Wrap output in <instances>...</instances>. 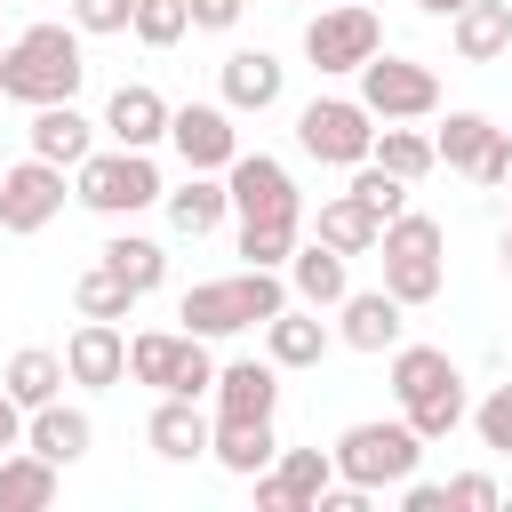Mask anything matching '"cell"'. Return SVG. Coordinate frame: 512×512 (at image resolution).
<instances>
[{
    "mask_svg": "<svg viewBox=\"0 0 512 512\" xmlns=\"http://www.w3.org/2000/svg\"><path fill=\"white\" fill-rule=\"evenodd\" d=\"M296 304V288H288V272H272V264H240L232 280H192L184 296H176V328H192V336H240V328H264L272 312H288Z\"/></svg>",
    "mask_w": 512,
    "mask_h": 512,
    "instance_id": "obj_1",
    "label": "cell"
},
{
    "mask_svg": "<svg viewBox=\"0 0 512 512\" xmlns=\"http://www.w3.org/2000/svg\"><path fill=\"white\" fill-rule=\"evenodd\" d=\"M80 80H88L80 24H24L0 56V96L8 104H72Z\"/></svg>",
    "mask_w": 512,
    "mask_h": 512,
    "instance_id": "obj_2",
    "label": "cell"
},
{
    "mask_svg": "<svg viewBox=\"0 0 512 512\" xmlns=\"http://www.w3.org/2000/svg\"><path fill=\"white\" fill-rule=\"evenodd\" d=\"M392 400H400V416L424 432V448L432 440H448L456 424H472V400H464V368L440 352V344H392Z\"/></svg>",
    "mask_w": 512,
    "mask_h": 512,
    "instance_id": "obj_3",
    "label": "cell"
},
{
    "mask_svg": "<svg viewBox=\"0 0 512 512\" xmlns=\"http://www.w3.org/2000/svg\"><path fill=\"white\" fill-rule=\"evenodd\" d=\"M336 480H352V488H368V496H384V488H400L416 464H424V432L408 424V416H360V424H344L336 432Z\"/></svg>",
    "mask_w": 512,
    "mask_h": 512,
    "instance_id": "obj_4",
    "label": "cell"
},
{
    "mask_svg": "<svg viewBox=\"0 0 512 512\" xmlns=\"http://www.w3.org/2000/svg\"><path fill=\"white\" fill-rule=\"evenodd\" d=\"M376 256H384V288H392L408 312H416V304H432V296L448 288V232H440V216L400 208V216L384 224Z\"/></svg>",
    "mask_w": 512,
    "mask_h": 512,
    "instance_id": "obj_5",
    "label": "cell"
},
{
    "mask_svg": "<svg viewBox=\"0 0 512 512\" xmlns=\"http://www.w3.org/2000/svg\"><path fill=\"white\" fill-rule=\"evenodd\" d=\"M72 200L120 224V216H136V208L168 200V184H160L152 152H128V144H112V152H88V160L72 168Z\"/></svg>",
    "mask_w": 512,
    "mask_h": 512,
    "instance_id": "obj_6",
    "label": "cell"
},
{
    "mask_svg": "<svg viewBox=\"0 0 512 512\" xmlns=\"http://www.w3.org/2000/svg\"><path fill=\"white\" fill-rule=\"evenodd\" d=\"M296 144L320 160V168H360L376 152V112L360 96H312L296 112Z\"/></svg>",
    "mask_w": 512,
    "mask_h": 512,
    "instance_id": "obj_7",
    "label": "cell"
},
{
    "mask_svg": "<svg viewBox=\"0 0 512 512\" xmlns=\"http://www.w3.org/2000/svg\"><path fill=\"white\" fill-rule=\"evenodd\" d=\"M360 104L376 112V120H432L440 112V72L432 64H416V56H368L360 64Z\"/></svg>",
    "mask_w": 512,
    "mask_h": 512,
    "instance_id": "obj_8",
    "label": "cell"
},
{
    "mask_svg": "<svg viewBox=\"0 0 512 512\" xmlns=\"http://www.w3.org/2000/svg\"><path fill=\"white\" fill-rule=\"evenodd\" d=\"M64 176L72 168H56V160H40V152H24L16 168H0V232H16V240H32V232H48L56 216H64Z\"/></svg>",
    "mask_w": 512,
    "mask_h": 512,
    "instance_id": "obj_9",
    "label": "cell"
},
{
    "mask_svg": "<svg viewBox=\"0 0 512 512\" xmlns=\"http://www.w3.org/2000/svg\"><path fill=\"white\" fill-rule=\"evenodd\" d=\"M376 48H384V24H376V8H368V0L320 8V16L304 24V56H312V72H360Z\"/></svg>",
    "mask_w": 512,
    "mask_h": 512,
    "instance_id": "obj_10",
    "label": "cell"
},
{
    "mask_svg": "<svg viewBox=\"0 0 512 512\" xmlns=\"http://www.w3.org/2000/svg\"><path fill=\"white\" fill-rule=\"evenodd\" d=\"M168 144H176V160H184V168H208V176H224V168L240 160L232 104H176V112H168Z\"/></svg>",
    "mask_w": 512,
    "mask_h": 512,
    "instance_id": "obj_11",
    "label": "cell"
},
{
    "mask_svg": "<svg viewBox=\"0 0 512 512\" xmlns=\"http://www.w3.org/2000/svg\"><path fill=\"white\" fill-rule=\"evenodd\" d=\"M224 192H232V216H304V192H296L288 160H272V152H240L224 168Z\"/></svg>",
    "mask_w": 512,
    "mask_h": 512,
    "instance_id": "obj_12",
    "label": "cell"
},
{
    "mask_svg": "<svg viewBox=\"0 0 512 512\" xmlns=\"http://www.w3.org/2000/svg\"><path fill=\"white\" fill-rule=\"evenodd\" d=\"M144 440H152L160 464H200L208 440H216V416L200 400H184V392H160V408L144 416Z\"/></svg>",
    "mask_w": 512,
    "mask_h": 512,
    "instance_id": "obj_13",
    "label": "cell"
},
{
    "mask_svg": "<svg viewBox=\"0 0 512 512\" xmlns=\"http://www.w3.org/2000/svg\"><path fill=\"white\" fill-rule=\"evenodd\" d=\"M168 96L160 88H144V80H120L112 96H104V136L112 144H128V152H152V144H168Z\"/></svg>",
    "mask_w": 512,
    "mask_h": 512,
    "instance_id": "obj_14",
    "label": "cell"
},
{
    "mask_svg": "<svg viewBox=\"0 0 512 512\" xmlns=\"http://www.w3.org/2000/svg\"><path fill=\"white\" fill-rule=\"evenodd\" d=\"M216 88H224L232 112H272V104L288 96V64H280L272 48H232V56L216 64Z\"/></svg>",
    "mask_w": 512,
    "mask_h": 512,
    "instance_id": "obj_15",
    "label": "cell"
},
{
    "mask_svg": "<svg viewBox=\"0 0 512 512\" xmlns=\"http://www.w3.org/2000/svg\"><path fill=\"white\" fill-rule=\"evenodd\" d=\"M280 272H288L296 304H312V312H336V304L352 296V256L328 248V240H296V256H288Z\"/></svg>",
    "mask_w": 512,
    "mask_h": 512,
    "instance_id": "obj_16",
    "label": "cell"
},
{
    "mask_svg": "<svg viewBox=\"0 0 512 512\" xmlns=\"http://www.w3.org/2000/svg\"><path fill=\"white\" fill-rule=\"evenodd\" d=\"M400 320H408V304H400L392 288H352V296L336 304V344H352V352H392V344H400Z\"/></svg>",
    "mask_w": 512,
    "mask_h": 512,
    "instance_id": "obj_17",
    "label": "cell"
},
{
    "mask_svg": "<svg viewBox=\"0 0 512 512\" xmlns=\"http://www.w3.org/2000/svg\"><path fill=\"white\" fill-rule=\"evenodd\" d=\"M64 368H72V384L112 392V384L128 376V336H120V320H80V328L64 336Z\"/></svg>",
    "mask_w": 512,
    "mask_h": 512,
    "instance_id": "obj_18",
    "label": "cell"
},
{
    "mask_svg": "<svg viewBox=\"0 0 512 512\" xmlns=\"http://www.w3.org/2000/svg\"><path fill=\"white\" fill-rule=\"evenodd\" d=\"M96 128H104V120H88L80 104H32L24 144H32L40 160H56V168H80V160L96 152Z\"/></svg>",
    "mask_w": 512,
    "mask_h": 512,
    "instance_id": "obj_19",
    "label": "cell"
},
{
    "mask_svg": "<svg viewBox=\"0 0 512 512\" xmlns=\"http://www.w3.org/2000/svg\"><path fill=\"white\" fill-rule=\"evenodd\" d=\"M328 344H336V328H328L312 304H288V312L264 320V360H280V376H288V368H320Z\"/></svg>",
    "mask_w": 512,
    "mask_h": 512,
    "instance_id": "obj_20",
    "label": "cell"
},
{
    "mask_svg": "<svg viewBox=\"0 0 512 512\" xmlns=\"http://www.w3.org/2000/svg\"><path fill=\"white\" fill-rule=\"evenodd\" d=\"M208 456H216L232 480H256V472H272V464H280V432H272V416H216Z\"/></svg>",
    "mask_w": 512,
    "mask_h": 512,
    "instance_id": "obj_21",
    "label": "cell"
},
{
    "mask_svg": "<svg viewBox=\"0 0 512 512\" xmlns=\"http://www.w3.org/2000/svg\"><path fill=\"white\" fill-rule=\"evenodd\" d=\"M208 400L216 416H280V360H224Z\"/></svg>",
    "mask_w": 512,
    "mask_h": 512,
    "instance_id": "obj_22",
    "label": "cell"
},
{
    "mask_svg": "<svg viewBox=\"0 0 512 512\" xmlns=\"http://www.w3.org/2000/svg\"><path fill=\"white\" fill-rule=\"evenodd\" d=\"M224 216H232V192H224V176H208V168H184V184L168 192V232H176V240H208Z\"/></svg>",
    "mask_w": 512,
    "mask_h": 512,
    "instance_id": "obj_23",
    "label": "cell"
},
{
    "mask_svg": "<svg viewBox=\"0 0 512 512\" xmlns=\"http://www.w3.org/2000/svg\"><path fill=\"white\" fill-rule=\"evenodd\" d=\"M448 48H456V64H496V56L512 48V0H472V8H456V16H448Z\"/></svg>",
    "mask_w": 512,
    "mask_h": 512,
    "instance_id": "obj_24",
    "label": "cell"
},
{
    "mask_svg": "<svg viewBox=\"0 0 512 512\" xmlns=\"http://www.w3.org/2000/svg\"><path fill=\"white\" fill-rule=\"evenodd\" d=\"M24 448H40L48 464H80V456L96 448V416H88V408H64V400H48V408H32V424H24Z\"/></svg>",
    "mask_w": 512,
    "mask_h": 512,
    "instance_id": "obj_25",
    "label": "cell"
},
{
    "mask_svg": "<svg viewBox=\"0 0 512 512\" xmlns=\"http://www.w3.org/2000/svg\"><path fill=\"white\" fill-rule=\"evenodd\" d=\"M312 240H328V248H344V256H376V240H384V216H376L360 192H336V200H320V216H312Z\"/></svg>",
    "mask_w": 512,
    "mask_h": 512,
    "instance_id": "obj_26",
    "label": "cell"
},
{
    "mask_svg": "<svg viewBox=\"0 0 512 512\" xmlns=\"http://www.w3.org/2000/svg\"><path fill=\"white\" fill-rule=\"evenodd\" d=\"M56 480H64V464H48L40 448H8L0 456V512H48Z\"/></svg>",
    "mask_w": 512,
    "mask_h": 512,
    "instance_id": "obj_27",
    "label": "cell"
},
{
    "mask_svg": "<svg viewBox=\"0 0 512 512\" xmlns=\"http://www.w3.org/2000/svg\"><path fill=\"white\" fill-rule=\"evenodd\" d=\"M0 384H8V392H16L24 408H48V400H64L72 368H64V352H48V344H24V352H8Z\"/></svg>",
    "mask_w": 512,
    "mask_h": 512,
    "instance_id": "obj_28",
    "label": "cell"
},
{
    "mask_svg": "<svg viewBox=\"0 0 512 512\" xmlns=\"http://www.w3.org/2000/svg\"><path fill=\"white\" fill-rule=\"evenodd\" d=\"M368 160H376V168H392L400 184H424V176L440 168V144H432L424 128H408V120H384V128H376V152H368Z\"/></svg>",
    "mask_w": 512,
    "mask_h": 512,
    "instance_id": "obj_29",
    "label": "cell"
},
{
    "mask_svg": "<svg viewBox=\"0 0 512 512\" xmlns=\"http://www.w3.org/2000/svg\"><path fill=\"white\" fill-rule=\"evenodd\" d=\"M272 480L288 488V512H320V496L336 488V456L328 448H280Z\"/></svg>",
    "mask_w": 512,
    "mask_h": 512,
    "instance_id": "obj_30",
    "label": "cell"
},
{
    "mask_svg": "<svg viewBox=\"0 0 512 512\" xmlns=\"http://www.w3.org/2000/svg\"><path fill=\"white\" fill-rule=\"evenodd\" d=\"M96 256H104V264H112V272H120L136 296H152V288L168 280V248H160V240H144V232H112Z\"/></svg>",
    "mask_w": 512,
    "mask_h": 512,
    "instance_id": "obj_31",
    "label": "cell"
},
{
    "mask_svg": "<svg viewBox=\"0 0 512 512\" xmlns=\"http://www.w3.org/2000/svg\"><path fill=\"white\" fill-rule=\"evenodd\" d=\"M72 312H80V320H128V312H136V288L96 256V264L72 280Z\"/></svg>",
    "mask_w": 512,
    "mask_h": 512,
    "instance_id": "obj_32",
    "label": "cell"
},
{
    "mask_svg": "<svg viewBox=\"0 0 512 512\" xmlns=\"http://www.w3.org/2000/svg\"><path fill=\"white\" fill-rule=\"evenodd\" d=\"M304 240V216H240V264H288Z\"/></svg>",
    "mask_w": 512,
    "mask_h": 512,
    "instance_id": "obj_33",
    "label": "cell"
},
{
    "mask_svg": "<svg viewBox=\"0 0 512 512\" xmlns=\"http://www.w3.org/2000/svg\"><path fill=\"white\" fill-rule=\"evenodd\" d=\"M488 136H496V120H488V112H448L432 144H440V160H448L456 176H472V160H480V144H488Z\"/></svg>",
    "mask_w": 512,
    "mask_h": 512,
    "instance_id": "obj_34",
    "label": "cell"
},
{
    "mask_svg": "<svg viewBox=\"0 0 512 512\" xmlns=\"http://www.w3.org/2000/svg\"><path fill=\"white\" fill-rule=\"evenodd\" d=\"M144 48H176L184 32H192V8L184 0H136V24H128Z\"/></svg>",
    "mask_w": 512,
    "mask_h": 512,
    "instance_id": "obj_35",
    "label": "cell"
},
{
    "mask_svg": "<svg viewBox=\"0 0 512 512\" xmlns=\"http://www.w3.org/2000/svg\"><path fill=\"white\" fill-rule=\"evenodd\" d=\"M344 192H360V200H368V208H376V216H384V224H392V216H400V208H408V184H400V176H392V168H376V160H360V168H352V184H344Z\"/></svg>",
    "mask_w": 512,
    "mask_h": 512,
    "instance_id": "obj_36",
    "label": "cell"
},
{
    "mask_svg": "<svg viewBox=\"0 0 512 512\" xmlns=\"http://www.w3.org/2000/svg\"><path fill=\"white\" fill-rule=\"evenodd\" d=\"M472 432H480L488 456H512V384H496V392L472 408Z\"/></svg>",
    "mask_w": 512,
    "mask_h": 512,
    "instance_id": "obj_37",
    "label": "cell"
},
{
    "mask_svg": "<svg viewBox=\"0 0 512 512\" xmlns=\"http://www.w3.org/2000/svg\"><path fill=\"white\" fill-rule=\"evenodd\" d=\"M72 24L80 32H128L136 24V0H72Z\"/></svg>",
    "mask_w": 512,
    "mask_h": 512,
    "instance_id": "obj_38",
    "label": "cell"
},
{
    "mask_svg": "<svg viewBox=\"0 0 512 512\" xmlns=\"http://www.w3.org/2000/svg\"><path fill=\"white\" fill-rule=\"evenodd\" d=\"M448 504H464V512H496L504 488H496L488 472H456V480H448Z\"/></svg>",
    "mask_w": 512,
    "mask_h": 512,
    "instance_id": "obj_39",
    "label": "cell"
},
{
    "mask_svg": "<svg viewBox=\"0 0 512 512\" xmlns=\"http://www.w3.org/2000/svg\"><path fill=\"white\" fill-rule=\"evenodd\" d=\"M504 176H512V136L496 128V136L480 144V160H472V184H504Z\"/></svg>",
    "mask_w": 512,
    "mask_h": 512,
    "instance_id": "obj_40",
    "label": "cell"
},
{
    "mask_svg": "<svg viewBox=\"0 0 512 512\" xmlns=\"http://www.w3.org/2000/svg\"><path fill=\"white\" fill-rule=\"evenodd\" d=\"M400 512H448V480H400Z\"/></svg>",
    "mask_w": 512,
    "mask_h": 512,
    "instance_id": "obj_41",
    "label": "cell"
},
{
    "mask_svg": "<svg viewBox=\"0 0 512 512\" xmlns=\"http://www.w3.org/2000/svg\"><path fill=\"white\" fill-rule=\"evenodd\" d=\"M184 8H192V32H232L248 0H184Z\"/></svg>",
    "mask_w": 512,
    "mask_h": 512,
    "instance_id": "obj_42",
    "label": "cell"
},
{
    "mask_svg": "<svg viewBox=\"0 0 512 512\" xmlns=\"http://www.w3.org/2000/svg\"><path fill=\"white\" fill-rule=\"evenodd\" d=\"M24 424H32V408L0 384V456H8V448H24Z\"/></svg>",
    "mask_w": 512,
    "mask_h": 512,
    "instance_id": "obj_43",
    "label": "cell"
},
{
    "mask_svg": "<svg viewBox=\"0 0 512 512\" xmlns=\"http://www.w3.org/2000/svg\"><path fill=\"white\" fill-rule=\"evenodd\" d=\"M256 512H288V488L272 472H256Z\"/></svg>",
    "mask_w": 512,
    "mask_h": 512,
    "instance_id": "obj_44",
    "label": "cell"
},
{
    "mask_svg": "<svg viewBox=\"0 0 512 512\" xmlns=\"http://www.w3.org/2000/svg\"><path fill=\"white\" fill-rule=\"evenodd\" d=\"M416 8H424V16H440V24H448V16H456V8H472V0H416Z\"/></svg>",
    "mask_w": 512,
    "mask_h": 512,
    "instance_id": "obj_45",
    "label": "cell"
},
{
    "mask_svg": "<svg viewBox=\"0 0 512 512\" xmlns=\"http://www.w3.org/2000/svg\"><path fill=\"white\" fill-rule=\"evenodd\" d=\"M496 264H504V280H512V224H504V240H496Z\"/></svg>",
    "mask_w": 512,
    "mask_h": 512,
    "instance_id": "obj_46",
    "label": "cell"
},
{
    "mask_svg": "<svg viewBox=\"0 0 512 512\" xmlns=\"http://www.w3.org/2000/svg\"><path fill=\"white\" fill-rule=\"evenodd\" d=\"M0 56H8V40H0Z\"/></svg>",
    "mask_w": 512,
    "mask_h": 512,
    "instance_id": "obj_47",
    "label": "cell"
},
{
    "mask_svg": "<svg viewBox=\"0 0 512 512\" xmlns=\"http://www.w3.org/2000/svg\"><path fill=\"white\" fill-rule=\"evenodd\" d=\"M0 104H8V96H0Z\"/></svg>",
    "mask_w": 512,
    "mask_h": 512,
    "instance_id": "obj_48",
    "label": "cell"
},
{
    "mask_svg": "<svg viewBox=\"0 0 512 512\" xmlns=\"http://www.w3.org/2000/svg\"><path fill=\"white\" fill-rule=\"evenodd\" d=\"M504 184H512V176H504Z\"/></svg>",
    "mask_w": 512,
    "mask_h": 512,
    "instance_id": "obj_49",
    "label": "cell"
},
{
    "mask_svg": "<svg viewBox=\"0 0 512 512\" xmlns=\"http://www.w3.org/2000/svg\"><path fill=\"white\" fill-rule=\"evenodd\" d=\"M288 8H296V0H288Z\"/></svg>",
    "mask_w": 512,
    "mask_h": 512,
    "instance_id": "obj_50",
    "label": "cell"
}]
</instances>
